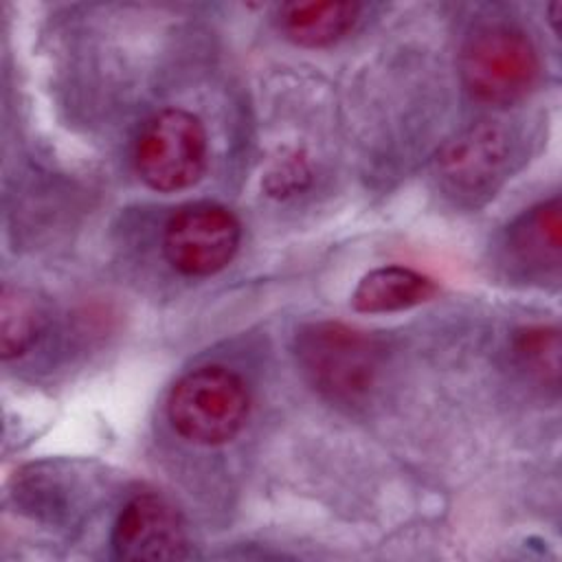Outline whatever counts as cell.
<instances>
[{
	"label": "cell",
	"instance_id": "8fae6325",
	"mask_svg": "<svg viewBox=\"0 0 562 562\" xmlns=\"http://www.w3.org/2000/svg\"><path fill=\"white\" fill-rule=\"evenodd\" d=\"M42 325H44V312L40 307V301L22 288L4 285L0 296L2 358L9 360L31 349V345L42 331Z\"/></svg>",
	"mask_w": 562,
	"mask_h": 562
},
{
	"label": "cell",
	"instance_id": "52a82bcc",
	"mask_svg": "<svg viewBox=\"0 0 562 562\" xmlns=\"http://www.w3.org/2000/svg\"><path fill=\"white\" fill-rule=\"evenodd\" d=\"M509 158L507 132L490 121H481L448 140L437 165L443 182L452 191L479 193L501 178Z\"/></svg>",
	"mask_w": 562,
	"mask_h": 562
},
{
	"label": "cell",
	"instance_id": "30bf717a",
	"mask_svg": "<svg viewBox=\"0 0 562 562\" xmlns=\"http://www.w3.org/2000/svg\"><path fill=\"white\" fill-rule=\"evenodd\" d=\"M358 2H288L279 11V26L299 46H329L356 24Z\"/></svg>",
	"mask_w": 562,
	"mask_h": 562
},
{
	"label": "cell",
	"instance_id": "7a4b0ae2",
	"mask_svg": "<svg viewBox=\"0 0 562 562\" xmlns=\"http://www.w3.org/2000/svg\"><path fill=\"white\" fill-rule=\"evenodd\" d=\"M248 408L246 382L220 364L182 375L167 400V417L173 430L200 446L231 441L246 424Z\"/></svg>",
	"mask_w": 562,
	"mask_h": 562
},
{
	"label": "cell",
	"instance_id": "8992f818",
	"mask_svg": "<svg viewBox=\"0 0 562 562\" xmlns=\"http://www.w3.org/2000/svg\"><path fill=\"white\" fill-rule=\"evenodd\" d=\"M112 547L121 560L160 562L189 555L187 525L180 512L156 494H140L125 503L114 531Z\"/></svg>",
	"mask_w": 562,
	"mask_h": 562
},
{
	"label": "cell",
	"instance_id": "7c38bea8",
	"mask_svg": "<svg viewBox=\"0 0 562 562\" xmlns=\"http://www.w3.org/2000/svg\"><path fill=\"white\" fill-rule=\"evenodd\" d=\"M516 353L522 364L540 380H558L560 367V336L551 327H529L516 338Z\"/></svg>",
	"mask_w": 562,
	"mask_h": 562
},
{
	"label": "cell",
	"instance_id": "3957f363",
	"mask_svg": "<svg viewBox=\"0 0 562 562\" xmlns=\"http://www.w3.org/2000/svg\"><path fill=\"white\" fill-rule=\"evenodd\" d=\"M538 70L540 61L531 40L507 24L479 29L461 53L465 88L476 101L496 108L525 99L538 79Z\"/></svg>",
	"mask_w": 562,
	"mask_h": 562
},
{
	"label": "cell",
	"instance_id": "ba28073f",
	"mask_svg": "<svg viewBox=\"0 0 562 562\" xmlns=\"http://www.w3.org/2000/svg\"><path fill=\"white\" fill-rule=\"evenodd\" d=\"M560 202H544L525 213L507 233V255L527 274H547L560 266Z\"/></svg>",
	"mask_w": 562,
	"mask_h": 562
},
{
	"label": "cell",
	"instance_id": "5b68a950",
	"mask_svg": "<svg viewBox=\"0 0 562 562\" xmlns=\"http://www.w3.org/2000/svg\"><path fill=\"white\" fill-rule=\"evenodd\" d=\"M241 226L220 204L195 202L176 211L162 235L167 261L182 274L209 277L231 263L239 248Z\"/></svg>",
	"mask_w": 562,
	"mask_h": 562
},
{
	"label": "cell",
	"instance_id": "9c48e42d",
	"mask_svg": "<svg viewBox=\"0 0 562 562\" xmlns=\"http://www.w3.org/2000/svg\"><path fill=\"white\" fill-rule=\"evenodd\" d=\"M437 294L432 279L404 268V266H384L375 268L360 279L353 290L351 303L353 310L364 314H384L400 312L426 303Z\"/></svg>",
	"mask_w": 562,
	"mask_h": 562
},
{
	"label": "cell",
	"instance_id": "6da1fadb",
	"mask_svg": "<svg viewBox=\"0 0 562 562\" xmlns=\"http://www.w3.org/2000/svg\"><path fill=\"white\" fill-rule=\"evenodd\" d=\"M296 358L321 393L342 404H356L375 386L382 347L367 331L340 323H314L296 336Z\"/></svg>",
	"mask_w": 562,
	"mask_h": 562
},
{
	"label": "cell",
	"instance_id": "277c9868",
	"mask_svg": "<svg viewBox=\"0 0 562 562\" xmlns=\"http://www.w3.org/2000/svg\"><path fill=\"white\" fill-rule=\"evenodd\" d=\"M209 158L202 121L180 108L154 114L136 143V171L156 191L171 193L195 184Z\"/></svg>",
	"mask_w": 562,
	"mask_h": 562
}]
</instances>
